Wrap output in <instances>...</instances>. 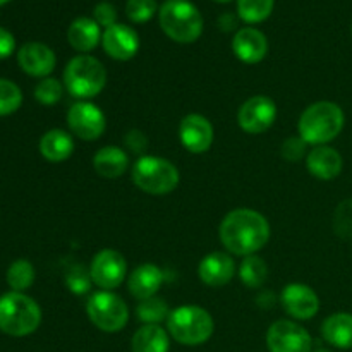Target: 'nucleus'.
I'll list each match as a JSON object with an SVG mask.
<instances>
[{
    "label": "nucleus",
    "mask_w": 352,
    "mask_h": 352,
    "mask_svg": "<svg viewBox=\"0 0 352 352\" xmlns=\"http://www.w3.org/2000/svg\"><path fill=\"white\" fill-rule=\"evenodd\" d=\"M86 313L93 325L107 333L120 332L129 322V308L110 291L95 292L86 302Z\"/></svg>",
    "instance_id": "nucleus-8"
},
{
    "label": "nucleus",
    "mask_w": 352,
    "mask_h": 352,
    "mask_svg": "<svg viewBox=\"0 0 352 352\" xmlns=\"http://www.w3.org/2000/svg\"><path fill=\"white\" fill-rule=\"evenodd\" d=\"M162 31L177 43H192L203 33V17L189 0H167L158 10Z\"/></svg>",
    "instance_id": "nucleus-4"
},
{
    "label": "nucleus",
    "mask_w": 352,
    "mask_h": 352,
    "mask_svg": "<svg viewBox=\"0 0 352 352\" xmlns=\"http://www.w3.org/2000/svg\"><path fill=\"white\" fill-rule=\"evenodd\" d=\"M54 50L40 41H28L17 52V64L26 74L33 78H47L55 69Z\"/></svg>",
    "instance_id": "nucleus-16"
},
{
    "label": "nucleus",
    "mask_w": 352,
    "mask_h": 352,
    "mask_svg": "<svg viewBox=\"0 0 352 352\" xmlns=\"http://www.w3.org/2000/svg\"><path fill=\"white\" fill-rule=\"evenodd\" d=\"M102 31L98 23L91 17H78L71 23L67 30V41L74 50L81 54L95 50L96 45L102 41Z\"/></svg>",
    "instance_id": "nucleus-21"
},
{
    "label": "nucleus",
    "mask_w": 352,
    "mask_h": 352,
    "mask_svg": "<svg viewBox=\"0 0 352 352\" xmlns=\"http://www.w3.org/2000/svg\"><path fill=\"white\" fill-rule=\"evenodd\" d=\"M23 103V91L16 82L0 78V117L17 112Z\"/></svg>",
    "instance_id": "nucleus-30"
},
{
    "label": "nucleus",
    "mask_w": 352,
    "mask_h": 352,
    "mask_svg": "<svg viewBox=\"0 0 352 352\" xmlns=\"http://www.w3.org/2000/svg\"><path fill=\"white\" fill-rule=\"evenodd\" d=\"M41 323V309L24 292L0 296V330L10 337H26L36 332Z\"/></svg>",
    "instance_id": "nucleus-3"
},
{
    "label": "nucleus",
    "mask_w": 352,
    "mask_h": 352,
    "mask_svg": "<svg viewBox=\"0 0 352 352\" xmlns=\"http://www.w3.org/2000/svg\"><path fill=\"white\" fill-rule=\"evenodd\" d=\"M232 50L244 64H258L268 54V40L256 28H243L234 34Z\"/></svg>",
    "instance_id": "nucleus-18"
},
{
    "label": "nucleus",
    "mask_w": 352,
    "mask_h": 352,
    "mask_svg": "<svg viewBox=\"0 0 352 352\" xmlns=\"http://www.w3.org/2000/svg\"><path fill=\"white\" fill-rule=\"evenodd\" d=\"M274 6L275 0H237V14L244 23L258 24L272 16Z\"/></svg>",
    "instance_id": "nucleus-26"
},
{
    "label": "nucleus",
    "mask_w": 352,
    "mask_h": 352,
    "mask_svg": "<svg viewBox=\"0 0 352 352\" xmlns=\"http://www.w3.org/2000/svg\"><path fill=\"white\" fill-rule=\"evenodd\" d=\"M177 167L170 160L155 155H144L133 165V182L148 195H168L179 186Z\"/></svg>",
    "instance_id": "nucleus-7"
},
{
    "label": "nucleus",
    "mask_w": 352,
    "mask_h": 352,
    "mask_svg": "<svg viewBox=\"0 0 352 352\" xmlns=\"http://www.w3.org/2000/svg\"><path fill=\"white\" fill-rule=\"evenodd\" d=\"M91 284V274H89L88 268H85L82 265H72L67 270V274H65V285H67L69 291L76 296H82L86 294V292H89Z\"/></svg>",
    "instance_id": "nucleus-31"
},
{
    "label": "nucleus",
    "mask_w": 352,
    "mask_h": 352,
    "mask_svg": "<svg viewBox=\"0 0 352 352\" xmlns=\"http://www.w3.org/2000/svg\"><path fill=\"white\" fill-rule=\"evenodd\" d=\"M103 50L116 60H131L140 50V36L127 24H113L102 34Z\"/></svg>",
    "instance_id": "nucleus-14"
},
{
    "label": "nucleus",
    "mask_w": 352,
    "mask_h": 352,
    "mask_svg": "<svg viewBox=\"0 0 352 352\" xmlns=\"http://www.w3.org/2000/svg\"><path fill=\"white\" fill-rule=\"evenodd\" d=\"M170 339L160 325H143L131 340L133 352H168Z\"/></svg>",
    "instance_id": "nucleus-25"
},
{
    "label": "nucleus",
    "mask_w": 352,
    "mask_h": 352,
    "mask_svg": "<svg viewBox=\"0 0 352 352\" xmlns=\"http://www.w3.org/2000/svg\"><path fill=\"white\" fill-rule=\"evenodd\" d=\"M223 248L236 256H253L267 246L270 223L256 210L237 208L223 217L219 229Z\"/></svg>",
    "instance_id": "nucleus-1"
},
{
    "label": "nucleus",
    "mask_w": 352,
    "mask_h": 352,
    "mask_svg": "<svg viewBox=\"0 0 352 352\" xmlns=\"http://www.w3.org/2000/svg\"><path fill=\"white\" fill-rule=\"evenodd\" d=\"M40 153L45 160L52 164H60L74 153V140L65 131L52 129L41 136Z\"/></svg>",
    "instance_id": "nucleus-23"
},
{
    "label": "nucleus",
    "mask_w": 352,
    "mask_h": 352,
    "mask_svg": "<svg viewBox=\"0 0 352 352\" xmlns=\"http://www.w3.org/2000/svg\"><path fill=\"white\" fill-rule=\"evenodd\" d=\"M234 274H236V263H234L232 256H229L227 253L215 251V253L206 254L199 261V280L208 287H222V285L229 284Z\"/></svg>",
    "instance_id": "nucleus-17"
},
{
    "label": "nucleus",
    "mask_w": 352,
    "mask_h": 352,
    "mask_svg": "<svg viewBox=\"0 0 352 352\" xmlns=\"http://www.w3.org/2000/svg\"><path fill=\"white\" fill-rule=\"evenodd\" d=\"M344 110L333 102H316L301 113L298 122L299 136L313 146H325L344 129Z\"/></svg>",
    "instance_id": "nucleus-2"
},
{
    "label": "nucleus",
    "mask_w": 352,
    "mask_h": 352,
    "mask_svg": "<svg viewBox=\"0 0 352 352\" xmlns=\"http://www.w3.org/2000/svg\"><path fill=\"white\" fill-rule=\"evenodd\" d=\"M67 126L74 136L85 141H95L105 133V113L95 103L78 102L69 109Z\"/></svg>",
    "instance_id": "nucleus-12"
},
{
    "label": "nucleus",
    "mask_w": 352,
    "mask_h": 352,
    "mask_svg": "<svg viewBox=\"0 0 352 352\" xmlns=\"http://www.w3.org/2000/svg\"><path fill=\"white\" fill-rule=\"evenodd\" d=\"M16 50V40L6 28H0V58H7Z\"/></svg>",
    "instance_id": "nucleus-38"
},
{
    "label": "nucleus",
    "mask_w": 352,
    "mask_h": 352,
    "mask_svg": "<svg viewBox=\"0 0 352 352\" xmlns=\"http://www.w3.org/2000/svg\"><path fill=\"white\" fill-rule=\"evenodd\" d=\"M306 148H308V143H306L301 136L287 138V140L282 143V158L296 164V162H299L306 155Z\"/></svg>",
    "instance_id": "nucleus-35"
},
{
    "label": "nucleus",
    "mask_w": 352,
    "mask_h": 352,
    "mask_svg": "<svg viewBox=\"0 0 352 352\" xmlns=\"http://www.w3.org/2000/svg\"><path fill=\"white\" fill-rule=\"evenodd\" d=\"M167 330L172 339L182 346H201L213 336L215 323L206 309L199 306H181L172 309L168 315Z\"/></svg>",
    "instance_id": "nucleus-6"
},
{
    "label": "nucleus",
    "mask_w": 352,
    "mask_h": 352,
    "mask_svg": "<svg viewBox=\"0 0 352 352\" xmlns=\"http://www.w3.org/2000/svg\"><path fill=\"white\" fill-rule=\"evenodd\" d=\"M157 9L158 6L155 0H127L126 2V16L136 24L148 23L157 14Z\"/></svg>",
    "instance_id": "nucleus-34"
},
{
    "label": "nucleus",
    "mask_w": 352,
    "mask_h": 352,
    "mask_svg": "<svg viewBox=\"0 0 352 352\" xmlns=\"http://www.w3.org/2000/svg\"><path fill=\"white\" fill-rule=\"evenodd\" d=\"M306 167L313 177L320 181H332L342 172V155L332 146H315L306 157Z\"/></svg>",
    "instance_id": "nucleus-19"
},
{
    "label": "nucleus",
    "mask_w": 352,
    "mask_h": 352,
    "mask_svg": "<svg viewBox=\"0 0 352 352\" xmlns=\"http://www.w3.org/2000/svg\"><path fill=\"white\" fill-rule=\"evenodd\" d=\"M277 119V105L263 95L251 96L241 105L237 112L239 127L248 134H261L270 129Z\"/></svg>",
    "instance_id": "nucleus-10"
},
{
    "label": "nucleus",
    "mask_w": 352,
    "mask_h": 352,
    "mask_svg": "<svg viewBox=\"0 0 352 352\" xmlns=\"http://www.w3.org/2000/svg\"><path fill=\"white\" fill-rule=\"evenodd\" d=\"M315 352H332V351H329V349H318V351H315Z\"/></svg>",
    "instance_id": "nucleus-40"
},
{
    "label": "nucleus",
    "mask_w": 352,
    "mask_h": 352,
    "mask_svg": "<svg viewBox=\"0 0 352 352\" xmlns=\"http://www.w3.org/2000/svg\"><path fill=\"white\" fill-rule=\"evenodd\" d=\"M333 232L340 239L352 237V198L339 203L333 213Z\"/></svg>",
    "instance_id": "nucleus-33"
},
{
    "label": "nucleus",
    "mask_w": 352,
    "mask_h": 352,
    "mask_svg": "<svg viewBox=\"0 0 352 352\" xmlns=\"http://www.w3.org/2000/svg\"><path fill=\"white\" fill-rule=\"evenodd\" d=\"M162 284H164V272L160 267L153 263L140 265L136 270L131 274L129 282V292L140 301L144 299L155 298L158 291H160Z\"/></svg>",
    "instance_id": "nucleus-20"
},
{
    "label": "nucleus",
    "mask_w": 352,
    "mask_h": 352,
    "mask_svg": "<svg viewBox=\"0 0 352 352\" xmlns=\"http://www.w3.org/2000/svg\"><path fill=\"white\" fill-rule=\"evenodd\" d=\"M239 277L246 287L258 289L267 282L268 267L261 258L258 256H246L239 267Z\"/></svg>",
    "instance_id": "nucleus-27"
},
{
    "label": "nucleus",
    "mask_w": 352,
    "mask_h": 352,
    "mask_svg": "<svg viewBox=\"0 0 352 352\" xmlns=\"http://www.w3.org/2000/svg\"><path fill=\"white\" fill-rule=\"evenodd\" d=\"M93 19L98 23V26L107 28L117 24V9L113 3L110 2H100L96 3L95 9H93Z\"/></svg>",
    "instance_id": "nucleus-36"
},
{
    "label": "nucleus",
    "mask_w": 352,
    "mask_h": 352,
    "mask_svg": "<svg viewBox=\"0 0 352 352\" xmlns=\"http://www.w3.org/2000/svg\"><path fill=\"white\" fill-rule=\"evenodd\" d=\"M282 306L296 320H311L320 309L318 294L306 284H289L282 291Z\"/></svg>",
    "instance_id": "nucleus-15"
},
{
    "label": "nucleus",
    "mask_w": 352,
    "mask_h": 352,
    "mask_svg": "<svg viewBox=\"0 0 352 352\" xmlns=\"http://www.w3.org/2000/svg\"><path fill=\"white\" fill-rule=\"evenodd\" d=\"M179 140L189 153H205L213 143L212 122L199 113H189L179 126Z\"/></svg>",
    "instance_id": "nucleus-13"
},
{
    "label": "nucleus",
    "mask_w": 352,
    "mask_h": 352,
    "mask_svg": "<svg viewBox=\"0 0 352 352\" xmlns=\"http://www.w3.org/2000/svg\"><path fill=\"white\" fill-rule=\"evenodd\" d=\"M64 95V86L55 78H43L34 88V98L41 105H55L62 100Z\"/></svg>",
    "instance_id": "nucleus-32"
},
{
    "label": "nucleus",
    "mask_w": 352,
    "mask_h": 352,
    "mask_svg": "<svg viewBox=\"0 0 352 352\" xmlns=\"http://www.w3.org/2000/svg\"><path fill=\"white\" fill-rule=\"evenodd\" d=\"M322 336L330 346L337 349H352V315L349 313L330 315L323 322Z\"/></svg>",
    "instance_id": "nucleus-24"
},
{
    "label": "nucleus",
    "mask_w": 352,
    "mask_h": 352,
    "mask_svg": "<svg viewBox=\"0 0 352 352\" xmlns=\"http://www.w3.org/2000/svg\"><path fill=\"white\" fill-rule=\"evenodd\" d=\"M9 2V0H0V6H3V3H7Z\"/></svg>",
    "instance_id": "nucleus-41"
},
{
    "label": "nucleus",
    "mask_w": 352,
    "mask_h": 352,
    "mask_svg": "<svg viewBox=\"0 0 352 352\" xmlns=\"http://www.w3.org/2000/svg\"><path fill=\"white\" fill-rule=\"evenodd\" d=\"M129 167V157L119 146H103L93 157V168L103 179H117Z\"/></svg>",
    "instance_id": "nucleus-22"
},
{
    "label": "nucleus",
    "mask_w": 352,
    "mask_h": 352,
    "mask_svg": "<svg viewBox=\"0 0 352 352\" xmlns=\"http://www.w3.org/2000/svg\"><path fill=\"white\" fill-rule=\"evenodd\" d=\"M215 2H219V3H227V2H230V0H215Z\"/></svg>",
    "instance_id": "nucleus-39"
},
{
    "label": "nucleus",
    "mask_w": 352,
    "mask_h": 352,
    "mask_svg": "<svg viewBox=\"0 0 352 352\" xmlns=\"http://www.w3.org/2000/svg\"><path fill=\"white\" fill-rule=\"evenodd\" d=\"M267 347L270 352H311L313 340L308 330L296 322L278 320L268 329Z\"/></svg>",
    "instance_id": "nucleus-9"
},
{
    "label": "nucleus",
    "mask_w": 352,
    "mask_h": 352,
    "mask_svg": "<svg viewBox=\"0 0 352 352\" xmlns=\"http://www.w3.org/2000/svg\"><path fill=\"white\" fill-rule=\"evenodd\" d=\"M126 146L129 148L131 151H134V153H141V151L146 150V146H148L146 136H144V134L138 129L129 131L126 136Z\"/></svg>",
    "instance_id": "nucleus-37"
},
{
    "label": "nucleus",
    "mask_w": 352,
    "mask_h": 352,
    "mask_svg": "<svg viewBox=\"0 0 352 352\" xmlns=\"http://www.w3.org/2000/svg\"><path fill=\"white\" fill-rule=\"evenodd\" d=\"M105 85V65L91 55H78L65 65L64 86L74 98H93L103 91Z\"/></svg>",
    "instance_id": "nucleus-5"
},
{
    "label": "nucleus",
    "mask_w": 352,
    "mask_h": 352,
    "mask_svg": "<svg viewBox=\"0 0 352 352\" xmlns=\"http://www.w3.org/2000/svg\"><path fill=\"white\" fill-rule=\"evenodd\" d=\"M89 274H91L93 284L98 285L102 291H113L126 278V258L116 250H102L91 260Z\"/></svg>",
    "instance_id": "nucleus-11"
},
{
    "label": "nucleus",
    "mask_w": 352,
    "mask_h": 352,
    "mask_svg": "<svg viewBox=\"0 0 352 352\" xmlns=\"http://www.w3.org/2000/svg\"><path fill=\"white\" fill-rule=\"evenodd\" d=\"M34 282V267L28 260H16L7 270V284L14 292H24Z\"/></svg>",
    "instance_id": "nucleus-28"
},
{
    "label": "nucleus",
    "mask_w": 352,
    "mask_h": 352,
    "mask_svg": "<svg viewBox=\"0 0 352 352\" xmlns=\"http://www.w3.org/2000/svg\"><path fill=\"white\" fill-rule=\"evenodd\" d=\"M136 315L140 318V322H143L144 325H158L164 320L168 318L170 315V309H168L167 302L160 298H150L140 301L136 309Z\"/></svg>",
    "instance_id": "nucleus-29"
},
{
    "label": "nucleus",
    "mask_w": 352,
    "mask_h": 352,
    "mask_svg": "<svg viewBox=\"0 0 352 352\" xmlns=\"http://www.w3.org/2000/svg\"><path fill=\"white\" fill-rule=\"evenodd\" d=\"M351 33H352V24H351Z\"/></svg>",
    "instance_id": "nucleus-42"
}]
</instances>
